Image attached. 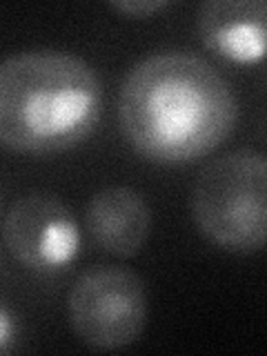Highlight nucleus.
<instances>
[{
	"label": "nucleus",
	"instance_id": "nucleus-9",
	"mask_svg": "<svg viewBox=\"0 0 267 356\" xmlns=\"http://www.w3.org/2000/svg\"><path fill=\"white\" fill-rule=\"evenodd\" d=\"M16 318L5 307H0V354L11 350V345L16 341Z\"/></svg>",
	"mask_w": 267,
	"mask_h": 356
},
{
	"label": "nucleus",
	"instance_id": "nucleus-7",
	"mask_svg": "<svg viewBox=\"0 0 267 356\" xmlns=\"http://www.w3.org/2000/svg\"><path fill=\"white\" fill-rule=\"evenodd\" d=\"M87 227L92 238L109 254L136 256L152 232V207L127 185H109L87 203Z\"/></svg>",
	"mask_w": 267,
	"mask_h": 356
},
{
	"label": "nucleus",
	"instance_id": "nucleus-6",
	"mask_svg": "<svg viewBox=\"0 0 267 356\" xmlns=\"http://www.w3.org/2000/svg\"><path fill=\"white\" fill-rule=\"evenodd\" d=\"M198 33L209 51L232 63L265 56L267 5L263 0H209L200 7Z\"/></svg>",
	"mask_w": 267,
	"mask_h": 356
},
{
	"label": "nucleus",
	"instance_id": "nucleus-3",
	"mask_svg": "<svg viewBox=\"0 0 267 356\" xmlns=\"http://www.w3.org/2000/svg\"><path fill=\"white\" fill-rule=\"evenodd\" d=\"M189 209L203 236L234 254L263 250L267 236V161L256 149H236L198 174Z\"/></svg>",
	"mask_w": 267,
	"mask_h": 356
},
{
	"label": "nucleus",
	"instance_id": "nucleus-4",
	"mask_svg": "<svg viewBox=\"0 0 267 356\" xmlns=\"http://www.w3.org/2000/svg\"><path fill=\"white\" fill-rule=\"evenodd\" d=\"M149 300L143 278L120 265H96L76 278L67 294L74 334L94 350L136 343L147 325Z\"/></svg>",
	"mask_w": 267,
	"mask_h": 356
},
{
	"label": "nucleus",
	"instance_id": "nucleus-2",
	"mask_svg": "<svg viewBox=\"0 0 267 356\" xmlns=\"http://www.w3.org/2000/svg\"><path fill=\"white\" fill-rule=\"evenodd\" d=\"M103 114V83L81 56L29 49L0 60V145L56 154L81 145Z\"/></svg>",
	"mask_w": 267,
	"mask_h": 356
},
{
	"label": "nucleus",
	"instance_id": "nucleus-8",
	"mask_svg": "<svg viewBox=\"0 0 267 356\" xmlns=\"http://www.w3.org/2000/svg\"><path fill=\"white\" fill-rule=\"evenodd\" d=\"M167 5H170L167 0H114V3H111V9H116L118 14H125V16L147 18L154 14V11L165 9Z\"/></svg>",
	"mask_w": 267,
	"mask_h": 356
},
{
	"label": "nucleus",
	"instance_id": "nucleus-1",
	"mask_svg": "<svg viewBox=\"0 0 267 356\" xmlns=\"http://www.w3.org/2000/svg\"><path fill=\"white\" fill-rule=\"evenodd\" d=\"M118 122L140 156L187 165L225 143L238 122V98L205 58L167 49L129 70L118 92Z\"/></svg>",
	"mask_w": 267,
	"mask_h": 356
},
{
	"label": "nucleus",
	"instance_id": "nucleus-5",
	"mask_svg": "<svg viewBox=\"0 0 267 356\" xmlns=\"http://www.w3.org/2000/svg\"><path fill=\"white\" fill-rule=\"evenodd\" d=\"M3 238L11 259L33 272L60 270L81 248L72 209L49 192L16 198L3 220Z\"/></svg>",
	"mask_w": 267,
	"mask_h": 356
}]
</instances>
